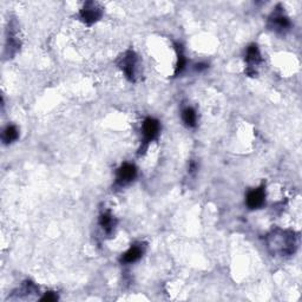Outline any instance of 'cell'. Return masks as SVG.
<instances>
[{"instance_id":"1","label":"cell","mask_w":302,"mask_h":302,"mask_svg":"<svg viewBox=\"0 0 302 302\" xmlns=\"http://www.w3.org/2000/svg\"><path fill=\"white\" fill-rule=\"evenodd\" d=\"M268 247L273 253L290 255L295 248V236L292 231L276 230L268 236Z\"/></svg>"},{"instance_id":"2","label":"cell","mask_w":302,"mask_h":302,"mask_svg":"<svg viewBox=\"0 0 302 302\" xmlns=\"http://www.w3.org/2000/svg\"><path fill=\"white\" fill-rule=\"evenodd\" d=\"M160 129H161L160 122H158L157 119H154V118L145 119L144 123H143V127H142L143 137H144V145H143V148H140V150H139L140 154L144 152L149 143L157 138L158 134H160Z\"/></svg>"},{"instance_id":"3","label":"cell","mask_w":302,"mask_h":302,"mask_svg":"<svg viewBox=\"0 0 302 302\" xmlns=\"http://www.w3.org/2000/svg\"><path fill=\"white\" fill-rule=\"evenodd\" d=\"M119 67L125 73L127 78L130 82H135L136 79V67H137V55L134 51H127L119 60Z\"/></svg>"},{"instance_id":"4","label":"cell","mask_w":302,"mask_h":302,"mask_svg":"<svg viewBox=\"0 0 302 302\" xmlns=\"http://www.w3.org/2000/svg\"><path fill=\"white\" fill-rule=\"evenodd\" d=\"M102 14H103V12H102V8L98 6V4L90 1L84 5V7L81 10L79 16H81L82 20H83L85 24L92 25L101 19Z\"/></svg>"},{"instance_id":"5","label":"cell","mask_w":302,"mask_h":302,"mask_svg":"<svg viewBox=\"0 0 302 302\" xmlns=\"http://www.w3.org/2000/svg\"><path fill=\"white\" fill-rule=\"evenodd\" d=\"M137 176V169L134 164L124 163L117 171V183L119 186H127L133 182Z\"/></svg>"},{"instance_id":"6","label":"cell","mask_w":302,"mask_h":302,"mask_svg":"<svg viewBox=\"0 0 302 302\" xmlns=\"http://www.w3.org/2000/svg\"><path fill=\"white\" fill-rule=\"evenodd\" d=\"M266 198V192L265 188L260 187L257 189L251 190L248 192L247 195V206L250 209H259L263 206Z\"/></svg>"},{"instance_id":"7","label":"cell","mask_w":302,"mask_h":302,"mask_svg":"<svg viewBox=\"0 0 302 302\" xmlns=\"http://www.w3.org/2000/svg\"><path fill=\"white\" fill-rule=\"evenodd\" d=\"M246 61H247L249 65V69L247 71L248 75H251V76L255 75V73L251 71V69H253L255 65H257V64L261 61V55H260L259 48H257L255 44L250 45L247 49V54H246Z\"/></svg>"},{"instance_id":"8","label":"cell","mask_w":302,"mask_h":302,"mask_svg":"<svg viewBox=\"0 0 302 302\" xmlns=\"http://www.w3.org/2000/svg\"><path fill=\"white\" fill-rule=\"evenodd\" d=\"M271 26L275 31H286L290 27V22L281 11H276L271 18Z\"/></svg>"},{"instance_id":"9","label":"cell","mask_w":302,"mask_h":302,"mask_svg":"<svg viewBox=\"0 0 302 302\" xmlns=\"http://www.w3.org/2000/svg\"><path fill=\"white\" fill-rule=\"evenodd\" d=\"M143 250L139 246H133L129 250L123 255L122 261L125 263H134L136 261H138L140 257H142Z\"/></svg>"},{"instance_id":"10","label":"cell","mask_w":302,"mask_h":302,"mask_svg":"<svg viewBox=\"0 0 302 302\" xmlns=\"http://www.w3.org/2000/svg\"><path fill=\"white\" fill-rule=\"evenodd\" d=\"M99 224H101V227L103 228L105 233L111 234L112 233L113 228H115V220H113V218L109 213H104L102 214L101 218H99Z\"/></svg>"},{"instance_id":"11","label":"cell","mask_w":302,"mask_h":302,"mask_svg":"<svg viewBox=\"0 0 302 302\" xmlns=\"http://www.w3.org/2000/svg\"><path fill=\"white\" fill-rule=\"evenodd\" d=\"M182 118H183V122L186 123L189 128H195L196 127V122H197V115H196L195 110L192 109V108H187V109L183 110V113H182Z\"/></svg>"},{"instance_id":"12","label":"cell","mask_w":302,"mask_h":302,"mask_svg":"<svg viewBox=\"0 0 302 302\" xmlns=\"http://www.w3.org/2000/svg\"><path fill=\"white\" fill-rule=\"evenodd\" d=\"M18 129L14 127V125H8L4 130V133H2V140H4V143H6V144H10V143L18 139Z\"/></svg>"},{"instance_id":"13","label":"cell","mask_w":302,"mask_h":302,"mask_svg":"<svg viewBox=\"0 0 302 302\" xmlns=\"http://www.w3.org/2000/svg\"><path fill=\"white\" fill-rule=\"evenodd\" d=\"M177 51H178V61H177V66H176V75H178V72H182V70L184 69L186 66V57H184L183 52H182L181 46L177 45Z\"/></svg>"},{"instance_id":"14","label":"cell","mask_w":302,"mask_h":302,"mask_svg":"<svg viewBox=\"0 0 302 302\" xmlns=\"http://www.w3.org/2000/svg\"><path fill=\"white\" fill-rule=\"evenodd\" d=\"M55 300H58V296L55 295L54 292L46 293V294L42 298V301H55Z\"/></svg>"}]
</instances>
